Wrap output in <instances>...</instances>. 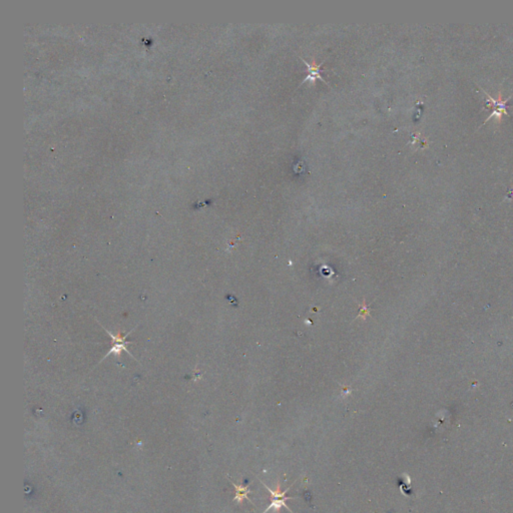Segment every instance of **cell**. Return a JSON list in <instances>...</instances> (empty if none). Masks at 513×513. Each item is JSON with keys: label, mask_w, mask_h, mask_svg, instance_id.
Here are the masks:
<instances>
[{"label": "cell", "mask_w": 513, "mask_h": 513, "mask_svg": "<svg viewBox=\"0 0 513 513\" xmlns=\"http://www.w3.org/2000/svg\"><path fill=\"white\" fill-rule=\"evenodd\" d=\"M260 482H261V483H262V484H263V485L267 488V490H268V491L272 494V497H273V500H272V502H271V505H269V506H268V508L264 511V513L268 512L270 509H274V510H275V512L280 513L282 507L287 508V509L290 511V513H294L292 511V510H291V509H290V508H289V507H288V505L286 504V500L297 498V497H287V496H286V493H287V492L291 489V487H292L293 485H291V486H290V487H288V488H287L284 492H282V491H281V483H280V482H278L276 490H272L271 488H269V487H268V486H267V485H266L263 481H261V480H260Z\"/></svg>", "instance_id": "obj_1"}, {"label": "cell", "mask_w": 513, "mask_h": 513, "mask_svg": "<svg viewBox=\"0 0 513 513\" xmlns=\"http://www.w3.org/2000/svg\"><path fill=\"white\" fill-rule=\"evenodd\" d=\"M304 60V59H303ZM305 64L307 65V68H308V76L307 78L305 79V81L303 82L306 83V82H311V83H315L317 80H320L322 81L323 83L327 84L325 82V80L322 78L321 76V66H322V63L321 64H315V63H308L306 60H304Z\"/></svg>", "instance_id": "obj_2"}, {"label": "cell", "mask_w": 513, "mask_h": 513, "mask_svg": "<svg viewBox=\"0 0 513 513\" xmlns=\"http://www.w3.org/2000/svg\"><path fill=\"white\" fill-rule=\"evenodd\" d=\"M232 483H233V482H232ZM233 485H234L235 490H236V497H235V500H236V501H238V502L241 504V503H242V501L246 498V499H248L251 503H253V501H252V500L248 497V494H249V493H251V490L249 489L250 484H248L247 486H244L243 484H241V485H237V484L233 483ZM253 504H254V503H253ZM254 505H255V504H254Z\"/></svg>", "instance_id": "obj_3"}]
</instances>
